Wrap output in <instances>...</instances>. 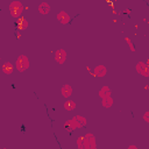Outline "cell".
Wrapping results in <instances>:
<instances>
[{
  "mask_svg": "<svg viewBox=\"0 0 149 149\" xmlns=\"http://www.w3.org/2000/svg\"><path fill=\"white\" fill-rule=\"evenodd\" d=\"M15 68H16V70L20 71V72L26 71V70L29 68V61H28L27 56H24V55L19 56V57L16 58V62H15Z\"/></svg>",
  "mask_w": 149,
  "mask_h": 149,
  "instance_id": "cell-2",
  "label": "cell"
},
{
  "mask_svg": "<svg viewBox=\"0 0 149 149\" xmlns=\"http://www.w3.org/2000/svg\"><path fill=\"white\" fill-rule=\"evenodd\" d=\"M109 95H111V88L108 86H102L100 88V91H99V97L101 99H104V98L109 97Z\"/></svg>",
  "mask_w": 149,
  "mask_h": 149,
  "instance_id": "cell-11",
  "label": "cell"
},
{
  "mask_svg": "<svg viewBox=\"0 0 149 149\" xmlns=\"http://www.w3.org/2000/svg\"><path fill=\"white\" fill-rule=\"evenodd\" d=\"M136 148H137L136 146H129V147H128V149H136Z\"/></svg>",
  "mask_w": 149,
  "mask_h": 149,
  "instance_id": "cell-19",
  "label": "cell"
},
{
  "mask_svg": "<svg viewBox=\"0 0 149 149\" xmlns=\"http://www.w3.org/2000/svg\"><path fill=\"white\" fill-rule=\"evenodd\" d=\"M93 73H94L95 77H104L107 73V69H106L105 65H98V66H95Z\"/></svg>",
  "mask_w": 149,
  "mask_h": 149,
  "instance_id": "cell-8",
  "label": "cell"
},
{
  "mask_svg": "<svg viewBox=\"0 0 149 149\" xmlns=\"http://www.w3.org/2000/svg\"><path fill=\"white\" fill-rule=\"evenodd\" d=\"M56 19H57L62 24H66V23H69V22L71 21L70 15H69L68 13H65L64 10H61V12L56 15Z\"/></svg>",
  "mask_w": 149,
  "mask_h": 149,
  "instance_id": "cell-7",
  "label": "cell"
},
{
  "mask_svg": "<svg viewBox=\"0 0 149 149\" xmlns=\"http://www.w3.org/2000/svg\"><path fill=\"white\" fill-rule=\"evenodd\" d=\"M23 13V6L20 1L14 0L10 2L9 5V14L12 15V17L14 19H19Z\"/></svg>",
  "mask_w": 149,
  "mask_h": 149,
  "instance_id": "cell-1",
  "label": "cell"
},
{
  "mask_svg": "<svg viewBox=\"0 0 149 149\" xmlns=\"http://www.w3.org/2000/svg\"><path fill=\"white\" fill-rule=\"evenodd\" d=\"M13 70H14V68H13V64H12L10 62H6V63L2 65V71H3L6 74H12V73H13Z\"/></svg>",
  "mask_w": 149,
  "mask_h": 149,
  "instance_id": "cell-12",
  "label": "cell"
},
{
  "mask_svg": "<svg viewBox=\"0 0 149 149\" xmlns=\"http://www.w3.org/2000/svg\"><path fill=\"white\" fill-rule=\"evenodd\" d=\"M61 93H62V95H63L64 98H70V97H71V94H72V87H71L70 85L65 84V85H63V86H62Z\"/></svg>",
  "mask_w": 149,
  "mask_h": 149,
  "instance_id": "cell-9",
  "label": "cell"
},
{
  "mask_svg": "<svg viewBox=\"0 0 149 149\" xmlns=\"http://www.w3.org/2000/svg\"><path fill=\"white\" fill-rule=\"evenodd\" d=\"M80 127H81V126H80V123H79V121L77 120L76 116L72 118V119H70L69 121H66V122L64 123V128H65L68 132H72V130L77 129V128H80Z\"/></svg>",
  "mask_w": 149,
  "mask_h": 149,
  "instance_id": "cell-4",
  "label": "cell"
},
{
  "mask_svg": "<svg viewBox=\"0 0 149 149\" xmlns=\"http://www.w3.org/2000/svg\"><path fill=\"white\" fill-rule=\"evenodd\" d=\"M37 9H38V13H41L43 15H47L50 12V5L47 3V2H42V3L38 5V8Z\"/></svg>",
  "mask_w": 149,
  "mask_h": 149,
  "instance_id": "cell-10",
  "label": "cell"
},
{
  "mask_svg": "<svg viewBox=\"0 0 149 149\" xmlns=\"http://www.w3.org/2000/svg\"><path fill=\"white\" fill-rule=\"evenodd\" d=\"M83 141H84V149H95L97 148L94 135L87 133L83 136Z\"/></svg>",
  "mask_w": 149,
  "mask_h": 149,
  "instance_id": "cell-3",
  "label": "cell"
},
{
  "mask_svg": "<svg viewBox=\"0 0 149 149\" xmlns=\"http://www.w3.org/2000/svg\"><path fill=\"white\" fill-rule=\"evenodd\" d=\"M66 59V52L63 50V49H57L55 51V61L58 63V64H63Z\"/></svg>",
  "mask_w": 149,
  "mask_h": 149,
  "instance_id": "cell-6",
  "label": "cell"
},
{
  "mask_svg": "<svg viewBox=\"0 0 149 149\" xmlns=\"http://www.w3.org/2000/svg\"><path fill=\"white\" fill-rule=\"evenodd\" d=\"M126 42L128 43V45H129V49H130L132 51H135V47H134V44H133V43L129 41V38H128V37H126Z\"/></svg>",
  "mask_w": 149,
  "mask_h": 149,
  "instance_id": "cell-17",
  "label": "cell"
},
{
  "mask_svg": "<svg viewBox=\"0 0 149 149\" xmlns=\"http://www.w3.org/2000/svg\"><path fill=\"white\" fill-rule=\"evenodd\" d=\"M76 118H77V120L79 121V123H80L81 127H85V126H86V123H87L86 118H84V116H81V115H77Z\"/></svg>",
  "mask_w": 149,
  "mask_h": 149,
  "instance_id": "cell-15",
  "label": "cell"
},
{
  "mask_svg": "<svg viewBox=\"0 0 149 149\" xmlns=\"http://www.w3.org/2000/svg\"><path fill=\"white\" fill-rule=\"evenodd\" d=\"M143 120H144L146 122H149V111L143 114Z\"/></svg>",
  "mask_w": 149,
  "mask_h": 149,
  "instance_id": "cell-18",
  "label": "cell"
},
{
  "mask_svg": "<svg viewBox=\"0 0 149 149\" xmlns=\"http://www.w3.org/2000/svg\"><path fill=\"white\" fill-rule=\"evenodd\" d=\"M101 105H102L104 107H106V108L112 107V105H113V98L109 95V97H106V98L101 99Z\"/></svg>",
  "mask_w": 149,
  "mask_h": 149,
  "instance_id": "cell-13",
  "label": "cell"
},
{
  "mask_svg": "<svg viewBox=\"0 0 149 149\" xmlns=\"http://www.w3.org/2000/svg\"><path fill=\"white\" fill-rule=\"evenodd\" d=\"M76 143H77V147L79 149H84V141H83V136H78L77 140H76Z\"/></svg>",
  "mask_w": 149,
  "mask_h": 149,
  "instance_id": "cell-16",
  "label": "cell"
},
{
  "mask_svg": "<svg viewBox=\"0 0 149 149\" xmlns=\"http://www.w3.org/2000/svg\"><path fill=\"white\" fill-rule=\"evenodd\" d=\"M136 72L144 77H149V64L144 62H139L136 64Z\"/></svg>",
  "mask_w": 149,
  "mask_h": 149,
  "instance_id": "cell-5",
  "label": "cell"
},
{
  "mask_svg": "<svg viewBox=\"0 0 149 149\" xmlns=\"http://www.w3.org/2000/svg\"><path fill=\"white\" fill-rule=\"evenodd\" d=\"M64 108L66 111H73L76 108V102L72 101V100H68V101L64 102Z\"/></svg>",
  "mask_w": 149,
  "mask_h": 149,
  "instance_id": "cell-14",
  "label": "cell"
}]
</instances>
